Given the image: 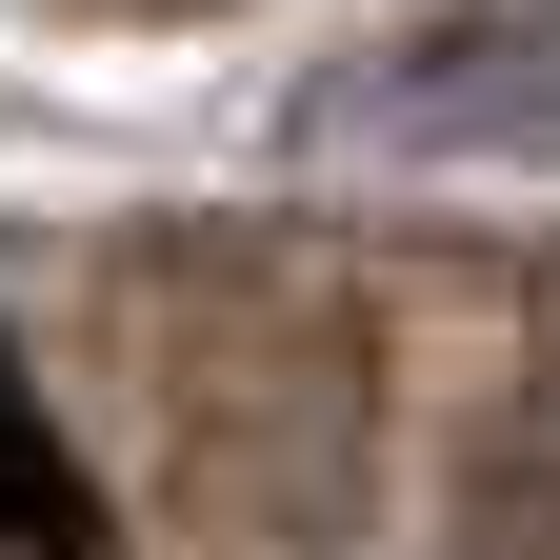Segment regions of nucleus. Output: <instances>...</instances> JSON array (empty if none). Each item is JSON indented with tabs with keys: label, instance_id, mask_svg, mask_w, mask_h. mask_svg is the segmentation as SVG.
I'll use <instances>...</instances> for the list:
<instances>
[{
	"label": "nucleus",
	"instance_id": "nucleus-1",
	"mask_svg": "<svg viewBox=\"0 0 560 560\" xmlns=\"http://www.w3.org/2000/svg\"><path fill=\"white\" fill-rule=\"evenodd\" d=\"M501 101H560V40H400V60H361L340 81V120H501Z\"/></svg>",
	"mask_w": 560,
	"mask_h": 560
},
{
	"label": "nucleus",
	"instance_id": "nucleus-2",
	"mask_svg": "<svg viewBox=\"0 0 560 560\" xmlns=\"http://www.w3.org/2000/svg\"><path fill=\"white\" fill-rule=\"evenodd\" d=\"M0 540H81V501H60V441H40V400H21V361H0Z\"/></svg>",
	"mask_w": 560,
	"mask_h": 560
}]
</instances>
